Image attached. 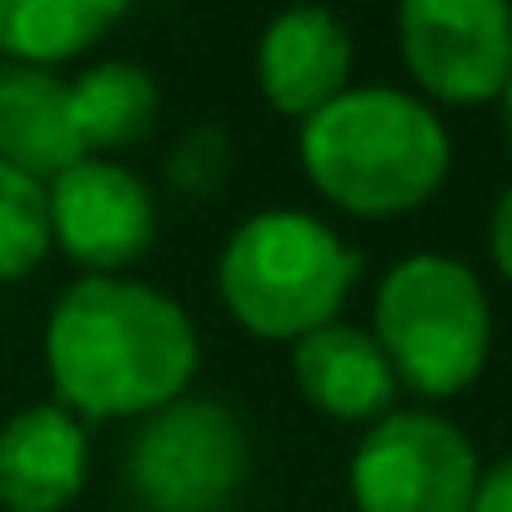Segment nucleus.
Instances as JSON below:
<instances>
[{"mask_svg":"<svg viewBox=\"0 0 512 512\" xmlns=\"http://www.w3.org/2000/svg\"><path fill=\"white\" fill-rule=\"evenodd\" d=\"M0 161L36 176L41 186L86 161L71 116V86L56 71L0 66Z\"/></svg>","mask_w":512,"mask_h":512,"instance_id":"nucleus-12","label":"nucleus"},{"mask_svg":"<svg viewBox=\"0 0 512 512\" xmlns=\"http://www.w3.org/2000/svg\"><path fill=\"white\" fill-rule=\"evenodd\" d=\"M372 337L397 372V387L452 397L472 387L492 347V302L482 277L442 251L402 256L377 282Z\"/></svg>","mask_w":512,"mask_h":512,"instance_id":"nucleus-4","label":"nucleus"},{"mask_svg":"<svg viewBox=\"0 0 512 512\" xmlns=\"http://www.w3.org/2000/svg\"><path fill=\"white\" fill-rule=\"evenodd\" d=\"M487 246H492V262H497V272L512 282V186L497 196V206H492V221H487Z\"/></svg>","mask_w":512,"mask_h":512,"instance_id":"nucleus-17","label":"nucleus"},{"mask_svg":"<svg viewBox=\"0 0 512 512\" xmlns=\"http://www.w3.org/2000/svg\"><path fill=\"white\" fill-rule=\"evenodd\" d=\"M91 472L86 422L56 402L21 407L0 427V507L6 512H61L81 497Z\"/></svg>","mask_w":512,"mask_h":512,"instance_id":"nucleus-10","label":"nucleus"},{"mask_svg":"<svg viewBox=\"0 0 512 512\" xmlns=\"http://www.w3.org/2000/svg\"><path fill=\"white\" fill-rule=\"evenodd\" d=\"M472 512H512V452L497 457L492 467H482L477 492H472Z\"/></svg>","mask_w":512,"mask_h":512,"instance_id":"nucleus-16","label":"nucleus"},{"mask_svg":"<svg viewBox=\"0 0 512 512\" xmlns=\"http://www.w3.org/2000/svg\"><path fill=\"white\" fill-rule=\"evenodd\" d=\"M292 372L302 397L337 422H377L397 402V372L377 337L342 317L292 342Z\"/></svg>","mask_w":512,"mask_h":512,"instance_id":"nucleus-11","label":"nucleus"},{"mask_svg":"<svg viewBox=\"0 0 512 512\" xmlns=\"http://www.w3.org/2000/svg\"><path fill=\"white\" fill-rule=\"evenodd\" d=\"M297 156L307 181L352 216H402L422 206L447 166L442 116L402 86H347L302 121Z\"/></svg>","mask_w":512,"mask_h":512,"instance_id":"nucleus-2","label":"nucleus"},{"mask_svg":"<svg viewBox=\"0 0 512 512\" xmlns=\"http://www.w3.org/2000/svg\"><path fill=\"white\" fill-rule=\"evenodd\" d=\"M397 41L412 81L452 106L502 96L512 71V6L507 0H407Z\"/></svg>","mask_w":512,"mask_h":512,"instance_id":"nucleus-7","label":"nucleus"},{"mask_svg":"<svg viewBox=\"0 0 512 512\" xmlns=\"http://www.w3.org/2000/svg\"><path fill=\"white\" fill-rule=\"evenodd\" d=\"M502 121H507V146H512V71H507V86H502Z\"/></svg>","mask_w":512,"mask_h":512,"instance_id":"nucleus-18","label":"nucleus"},{"mask_svg":"<svg viewBox=\"0 0 512 512\" xmlns=\"http://www.w3.org/2000/svg\"><path fill=\"white\" fill-rule=\"evenodd\" d=\"M201 337L186 307L131 277H81L46 317L56 407L81 422L151 417L186 397Z\"/></svg>","mask_w":512,"mask_h":512,"instance_id":"nucleus-1","label":"nucleus"},{"mask_svg":"<svg viewBox=\"0 0 512 512\" xmlns=\"http://www.w3.org/2000/svg\"><path fill=\"white\" fill-rule=\"evenodd\" d=\"M71 86V116L86 156L141 141L156 126V76L136 61H96Z\"/></svg>","mask_w":512,"mask_h":512,"instance_id":"nucleus-14","label":"nucleus"},{"mask_svg":"<svg viewBox=\"0 0 512 512\" xmlns=\"http://www.w3.org/2000/svg\"><path fill=\"white\" fill-rule=\"evenodd\" d=\"M362 256L312 211L272 206L246 216L216 262V292L226 312L262 342H302L337 322Z\"/></svg>","mask_w":512,"mask_h":512,"instance_id":"nucleus-3","label":"nucleus"},{"mask_svg":"<svg viewBox=\"0 0 512 512\" xmlns=\"http://www.w3.org/2000/svg\"><path fill=\"white\" fill-rule=\"evenodd\" d=\"M51 246L91 277H116L141 262L156 241V196L151 186L106 156H86L56 181H46Z\"/></svg>","mask_w":512,"mask_h":512,"instance_id":"nucleus-8","label":"nucleus"},{"mask_svg":"<svg viewBox=\"0 0 512 512\" xmlns=\"http://www.w3.org/2000/svg\"><path fill=\"white\" fill-rule=\"evenodd\" d=\"M352 31L322 6H297L267 21L256 41V86L282 116H317L352 86Z\"/></svg>","mask_w":512,"mask_h":512,"instance_id":"nucleus-9","label":"nucleus"},{"mask_svg":"<svg viewBox=\"0 0 512 512\" xmlns=\"http://www.w3.org/2000/svg\"><path fill=\"white\" fill-rule=\"evenodd\" d=\"M251 447L221 397H176L141 417L126 447V487L141 512H226L246 487Z\"/></svg>","mask_w":512,"mask_h":512,"instance_id":"nucleus-5","label":"nucleus"},{"mask_svg":"<svg viewBox=\"0 0 512 512\" xmlns=\"http://www.w3.org/2000/svg\"><path fill=\"white\" fill-rule=\"evenodd\" d=\"M121 16L126 6L116 0H0V56L51 71L86 56L111 26H121Z\"/></svg>","mask_w":512,"mask_h":512,"instance_id":"nucleus-13","label":"nucleus"},{"mask_svg":"<svg viewBox=\"0 0 512 512\" xmlns=\"http://www.w3.org/2000/svg\"><path fill=\"white\" fill-rule=\"evenodd\" d=\"M51 251L46 186L0 161V282L31 277Z\"/></svg>","mask_w":512,"mask_h":512,"instance_id":"nucleus-15","label":"nucleus"},{"mask_svg":"<svg viewBox=\"0 0 512 512\" xmlns=\"http://www.w3.org/2000/svg\"><path fill=\"white\" fill-rule=\"evenodd\" d=\"M477 452L457 422L427 407H392L352 452L357 512H472Z\"/></svg>","mask_w":512,"mask_h":512,"instance_id":"nucleus-6","label":"nucleus"}]
</instances>
